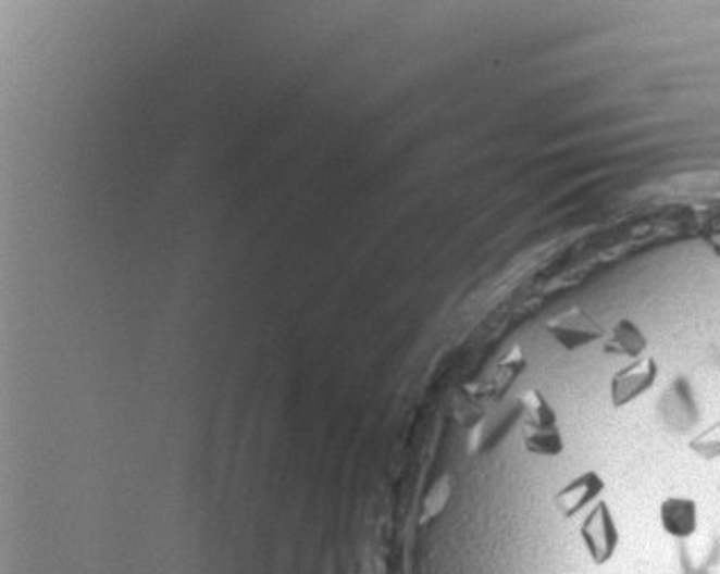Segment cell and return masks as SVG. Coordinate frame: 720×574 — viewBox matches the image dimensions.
<instances>
[{
  "mask_svg": "<svg viewBox=\"0 0 720 574\" xmlns=\"http://www.w3.org/2000/svg\"><path fill=\"white\" fill-rule=\"evenodd\" d=\"M524 451L541 459H557L566 451V440L559 424L557 426H530L522 424Z\"/></svg>",
  "mask_w": 720,
  "mask_h": 574,
  "instance_id": "52a82bcc",
  "label": "cell"
},
{
  "mask_svg": "<svg viewBox=\"0 0 720 574\" xmlns=\"http://www.w3.org/2000/svg\"><path fill=\"white\" fill-rule=\"evenodd\" d=\"M605 490H607L605 476L597 470H586L555 492V507L561 517L572 520V517H578L582 511H586L588 507L597 504L599 497L605 495Z\"/></svg>",
  "mask_w": 720,
  "mask_h": 574,
  "instance_id": "277c9868",
  "label": "cell"
},
{
  "mask_svg": "<svg viewBox=\"0 0 720 574\" xmlns=\"http://www.w3.org/2000/svg\"><path fill=\"white\" fill-rule=\"evenodd\" d=\"M580 538L595 565H607L620 545V529L607 501H597L580 524Z\"/></svg>",
  "mask_w": 720,
  "mask_h": 574,
  "instance_id": "6da1fadb",
  "label": "cell"
},
{
  "mask_svg": "<svg viewBox=\"0 0 720 574\" xmlns=\"http://www.w3.org/2000/svg\"><path fill=\"white\" fill-rule=\"evenodd\" d=\"M659 380V363L655 355H643L611 376L609 397L613 409H625L650 392Z\"/></svg>",
  "mask_w": 720,
  "mask_h": 574,
  "instance_id": "3957f363",
  "label": "cell"
},
{
  "mask_svg": "<svg viewBox=\"0 0 720 574\" xmlns=\"http://www.w3.org/2000/svg\"><path fill=\"white\" fill-rule=\"evenodd\" d=\"M703 242L709 247V251L716 258H720V214H713V217L705 224Z\"/></svg>",
  "mask_w": 720,
  "mask_h": 574,
  "instance_id": "8fae6325",
  "label": "cell"
},
{
  "mask_svg": "<svg viewBox=\"0 0 720 574\" xmlns=\"http://www.w3.org/2000/svg\"><path fill=\"white\" fill-rule=\"evenodd\" d=\"M603 349L609 355H625L630 361H638V358H643L647 351V338L632 320L625 317L616 322L609 338H605Z\"/></svg>",
  "mask_w": 720,
  "mask_h": 574,
  "instance_id": "8992f818",
  "label": "cell"
},
{
  "mask_svg": "<svg viewBox=\"0 0 720 574\" xmlns=\"http://www.w3.org/2000/svg\"><path fill=\"white\" fill-rule=\"evenodd\" d=\"M543 330L568 353L605 340V328L599 326L597 320H593V315L582 305L563 310L557 317L547 320L543 324Z\"/></svg>",
  "mask_w": 720,
  "mask_h": 574,
  "instance_id": "7a4b0ae2",
  "label": "cell"
},
{
  "mask_svg": "<svg viewBox=\"0 0 720 574\" xmlns=\"http://www.w3.org/2000/svg\"><path fill=\"white\" fill-rule=\"evenodd\" d=\"M688 449L705 461L720 459V420H716L711 426L703 428L698 436L688 440Z\"/></svg>",
  "mask_w": 720,
  "mask_h": 574,
  "instance_id": "30bf717a",
  "label": "cell"
},
{
  "mask_svg": "<svg viewBox=\"0 0 720 574\" xmlns=\"http://www.w3.org/2000/svg\"><path fill=\"white\" fill-rule=\"evenodd\" d=\"M522 403V413H524V424L530 426H557L559 417L555 405L547 401V397L538 390H524V395L520 397Z\"/></svg>",
  "mask_w": 720,
  "mask_h": 574,
  "instance_id": "9c48e42d",
  "label": "cell"
},
{
  "mask_svg": "<svg viewBox=\"0 0 720 574\" xmlns=\"http://www.w3.org/2000/svg\"><path fill=\"white\" fill-rule=\"evenodd\" d=\"M659 522L663 534L678 540L693 538L700 526L698 501L691 497H666L659 507Z\"/></svg>",
  "mask_w": 720,
  "mask_h": 574,
  "instance_id": "5b68a950",
  "label": "cell"
},
{
  "mask_svg": "<svg viewBox=\"0 0 720 574\" xmlns=\"http://www.w3.org/2000/svg\"><path fill=\"white\" fill-rule=\"evenodd\" d=\"M524 367H526V358H524L522 349L516 347V349H513V351L499 363V367L495 370V374H493V378H491V383H488L486 392H488L491 397H495V399L504 397V395L509 392V388L513 386V383L518 380V376L524 372Z\"/></svg>",
  "mask_w": 720,
  "mask_h": 574,
  "instance_id": "ba28073f",
  "label": "cell"
}]
</instances>
